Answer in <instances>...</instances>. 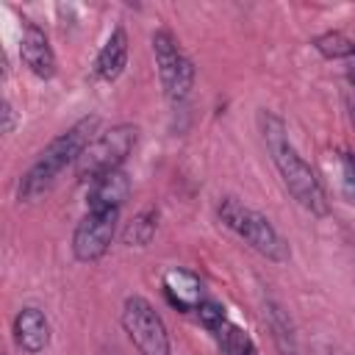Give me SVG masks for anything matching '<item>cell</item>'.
<instances>
[{
    "mask_svg": "<svg viewBox=\"0 0 355 355\" xmlns=\"http://www.w3.org/2000/svg\"><path fill=\"white\" fill-rule=\"evenodd\" d=\"M119 322H122V330L128 333L130 344L139 349V355H172L169 330L150 300H144L139 294L125 297Z\"/></svg>",
    "mask_w": 355,
    "mask_h": 355,
    "instance_id": "5",
    "label": "cell"
},
{
    "mask_svg": "<svg viewBox=\"0 0 355 355\" xmlns=\"http://www.w3.org/2000/svg\"><path fill=\"white\" fill-rule=\"evenodd\" d=\"M97 128H100V116L97 114H89V116H80L75 125H69L61 136H55L36 155V161L28 166V172L19 178V186H17L19 202H33L44 191H50V186L55 183V178L67 166H75L78 164V158L86 150V144L100 133Z\"/></svg>",
    "mask_w": 355,
    "mask_h": 355,
    "instance_id": "2",
    "label": "cell"
},
{
    "mask_svg": "<svg viewBox=\"0 0 355 355\" xmlns=\"http://www.w3.org/2000/svg\"><path fill=\"white\" fill-rule=\"evenodd\" d=\"M197 319H200V324L214 336V333H219L230 319H227V313H225V305H219L216 300H202L200 305H197Z\"/></svg>",
    "mask_w": 355,
    "mask_h": 355,
    "instance_id": "16",
    "label": "cell"
},
{
    "mask_svg": "<svg viewBox=\"0 0 355 355\" xmlns=\"http://www.w3.org/2000/svg\"><path fill=\"white\" fill-rule=\"evenodd\" d=\"M258 128L263 136V144L269 150V158L283 180V186L288 189V194L313 216H327L330 214V200L327 191L319 180V175L313 172V166L300 155V150L294 147V141L288 139V128L286 122L272 114V111H258Z\"/></svg>",
    "mask_w": 355,
    "mask_h": 355,
    "instance_id": "1",
    "label": "cell"
},
{
    "mask_svg": "<svg viewBox=\"0 0 355 355\" xmlns=\"http://www.w3.org/2000/svg\"><path fill=\"white\" fill-rule=\"evenodd\" d=\"M128 53H130V42H128V31L122 25H116L111 31V36L105 39V44L100 47L97 58H94V78L97 80H116L125 67H128Z\"/></svg>",
    "mask_w": 355,
    "mask_h": 355,
    "instance_id": "12",
    "label": "cell"
},
{
    "mask_svg": "<svg viewBox=\"0 0 355 355\" xmlns=\"http://www.w3.org/2000/svg\"><path fill=\"white\" fill-rule=\"evenodd\" d=\"M153 53H155L158 78H161V86H164V94L169 97V103H175V105L186 103L194 89L191 58L178 47L175 36L166 28H158L153 33Z\"/></svg>",
    "mask_w": 355,
    "mask_h": 355,
    "instance_id": "6",
    "label": "cell"
},
{
    "mask_svg": "<svg viewBox=\"0 0 355 355\" xmlns=\"http://www.w3.org/2000/svg\"><path fill=\"white\" fill-rule=\"evenodd\" d=\"M161 286H164V297L169 300V305L178 308V311H183V313L197 311V305L205 300L202 297V280L194 272L183 269V266L166 269Z\"/></svg>",
    "mask_w": 355,
    "mask_h": 355,
    "instance_id": "10",
    "label": "cell"
},
{
    "mask_svg": "<svg viewBox=\"0 0 355 355\" xmlns=\"http://www.w3.org/2000/svg\"><path fill=\"white\" fill-rule=\"evenodd\" d=\"M130 194V178L122 169L105 172L97 180H92L86 211H119Z\"/></svg>",
    "mask_w": 355,
    "mask_h": 355,
    "instance_id": "11",
    "label": "cell"
},
{
    "mask_svg": "<svg viewBox=\"0 0 355 355\" xmlns=\"http://www.w3.org/2000/svg\"><path fill=\"white\" fill-rule=\"evenodd\" d=\"M214 338H216L219 355H258L252 336L244 327H239L236 322H227L219 333H214Z\"/></svg>",
    "mask_w": 355,
    "mask_h": 355,
    "instance_id": "15",
    "label": "cell"
},
{
    "mask_svg": "<svg viewBox=\"0 0 355 355\" xmlns=\"http://www.w3.org/2000/svg\"><path fill=\"white\" fill-rule=\"evenodd\" d=\"M347 108H349V116H352V122H355V97L347 100Z\"/></svg>",
    "mask_w": 355,
    "mask_h": 355,
    "instance_id": "20",
    "label": "cell"
},
{
    "mask_svg": "<svg viewBox=\"0 0 355 355\" xmlns=\"http://www.w3.org/2000/svg\"><path fill=\"white\" fill-rule=\"evenodd\" d=\"M347 78H349V83L355 86V58H352V61H347Z\"/></svg>",
    "mask_w": 355,
    "mask_h": 355,
    "instance_id": "19",
    "label": "cell"
},
{
    "mask_svg": "<svg viewBox=\"0 0 355 355\" xmlns=\"http://www.w3.org/2000/svg\"><path fill=\"white\" fill-rule=\"evenodd\" d=\"M19 61L28 67V72H33V75L42 78V80H50V78L55 75V69H58L55 53H53V47H50L47 33H44L36 22H31V19L22 22Z\"/></svg>",
    "mask_w": 355,
    "mask_h": 355,
    "instance_id": "8",
    "label": "cell"
},
{
    "mask_svg": "<svg viewBox=\"0 0 355 355\" xmlns=\"http://www.w3.org/2000/svg\"><path fill=\"white\" fill-rule=\"evenodd\" d=\"M3 133H14V128H17V111H14V105H11V100H3Z\"/></svg>",
    "mask_w": 355,
    "mask_h": 355,
    "instance_id": "18",
    "label": "cell"
},
{
    "mask_svg": "<svg viewBox=\"0 0 355 355\" xmlns=\"http://www.w3.org/2000/svg\"><path fill=\"white\" fill-rule=\"evenodd\" d=\"M119 211H86L72 230V255L80 263L100 261L116 236Z\"/></svg>",
    "mask_w": 355,
    "mask_h": 355,
    "instance_id": "7",
    "label": "cell"
},
{
    "mask_svg": "<svg viewBox=\"0 0 355 355\" xmlns=\"http://www.w3.org/2000/svg\"><path fill=\"white\" fill-rule=\"evenodd\" d=\"M11 333H14V344L25 355H39L50 344V322H47L44 311L36 305H22L17 311V316L11 322Z\"/></svg>",
    "mask_w": 355,
    "mask_h": 355,
    "instance_id": "9",
    "label": "cell"
},
{
    "mask_svg": "<svg viewBox=\"0 0 355 355\" xmlns=\"http://www.w3.org/2000/svg\"><path fill=\"white\" fill-rule=\"evenodd\" d=\"M155 230H158V211L155 208H144L139 211L122 230V241L128 247H147L153 239H155Z\"/></svg>",
    "mask_w": 355,
    "mask_h": 355,
    "instance_id": "13",
    "label": "cell"
},
{
    "mask_svg": "<svg viewBox=\"0 0 355 355\" xmlns=\"http://www.w3.org/2000/svg\"><path fill=\"white\" fill-rule=\"evenodd\" d=\"M103 355H116V352H103Z\"/></svg>",
    "mask_w": 355,
    "mask_h": 355,
    "instance_id": "21",
    "label": "cell"
},
{
    "mask_svg": "<svg viewBox=\"0 0 355 355\" xmlns=\"http://www.w3.org/2000/svg\"><path fill=\"white\" fill-rule=\"evenodd\" d=\"M136 139H139V125L133 122H119V125H111L108 130H100L80 153L75 164V175L92 183L105 172L122 169L125 158L136 147Z\"/></svg>",
    "mask_w": 355,
    "mask_h": 355,
    "instance_id": "4",
    "label": "cell"
},
{
    "mask_svg": "<svg viewBox=\"0 0 355 355\" xmlns=\"http://www.w3.org/2000/svg\"><path fill=\"white\" fill-rule=\"evenodd\" d=\"M341 191L355 205V155L347 150L341 153Z\"/></svg>",
    "mask_w": 355,
    "mask_h": 355,
    "instance_id": "17",
    "label": "cell"
},
{
    "mask_svg": "<svg viewBox=\"0 0 355 355\" xmlns=\"http://www.w3.org/2000/svg\"><path fill=\"white\" fill-rule=\"evenodd\" d=\"M311 44L327 61H352L355 58V39L344 36L341 31H324Z\"/></svg>",
    "mask_w": 355,
    "mask_h": 355,
    "instance_id": "14",
    "label": "cell"
},
{
    "mask_svg": "<svg viewBox=\"0 0 355 355\" xmlns=\"http://www.w3.org/2000/svg\"><path fill=\"white\" fill-rule=\"evenodd\" d=\"M216 216L219 222L233 230L241 241H247L258 255H263L272 263H286L291 258L288 241L280 236V230L255 208L244 205L239 197H222L216 205Z\"/></svg>",
    "mask_w": 355,
    "mask_h": 355,
    "instance_id": "3",
    "label": "cell"
}]
</instances>
